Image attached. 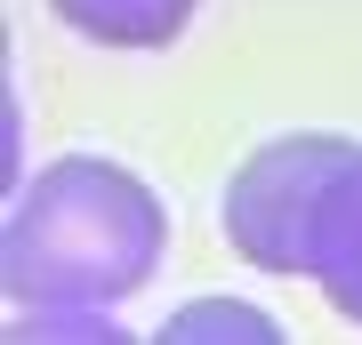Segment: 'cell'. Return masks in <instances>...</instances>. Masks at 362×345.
Here are the masks:
<instances>
[{
  "instance_id": "1",
  "label": "cell",
  "mask_w": 362,
  "mask_h": 345,
  "mask_svg": "<svg viewBox=\"0 0 362 345\" xmlns=\"http://www.w3.org/2000/svg\"><path fill=\"white\" fill-rule=\"evenodd\" d=\"M169 257V209L137 169L105 153H65L33 169L8 201L0 233V289L16 313H81L137 297Z\"/></svg>"
},
{
  "instance_id": "2",
  "label": "cell",
  "mask_w": 362,
  "mask_h": 345,
  "mask_svg": "<svg viewBox=\"0 0 362 345\" xmlns=\"http://www.w3.org/2000/svg\"><path fill=\"white\" fill-rule=\"evenodd\" d=\"M346 145L354 137H338V128H290V137L258 145L226 177V249L274 282H314V209H322V177Z\"/></svg>"
},
{
  "instance_id": "3",
  "label": "cell",
  "mask_w": 362,
  "mask_h": 345,
  "mask_svg": "<svg viewBox=\"0 0 362 345\" xmlns=\"http://www.w3.org/2000/svg\"><path fill=\"white\" fill-rule=\"evenodd\" d=\"M314 289L362 329V137L322 177V209H314Z\"/></svg>"
},
{
  "instance_id": "4",
  "label": "cell",
  "mask_w": 362,
  "mask_h": 345,
  "mask_svg": "<svg viewBox=\"0 0 362 345\" xmlns=\"http://www.w3.org/2000/svg\"><path fill=\"white\" fill-rule=\"evenodd\" d=\"M49 16L89 49H169L202 0H49Z\"/></svg>"
},
{
  "instance_id": "5",
  "label": "cell",
  "mask_w": 362,
  "mask_h": 345,
  "mask_svg": "<svg viewBox=\"0 0 362 345\" xmlns=\"http://www.w3.org/2000/svg\"><path fill=\"white\" fill-rule=\"evenodd\" d=\"M161 337L169 345H185V337H250V345H274L282 321H274L266 305H242V297H194V305H177V313L161 321Z\"/></svg>"
},
{
  "instance_id": "6",
  "label": "cell",
  "mask_w": 362,
  "mask_h": 345,
  "mask_svg": "<svg viewBox=\"0 0 362 345\" xmlns=\"http://www.w3.org/2000/svg\"><path fill=\"white\" fill-rule=\"evenodd\" d=\"M8 337H121V321L105 305H81V313H16Z\"/></svg>"
}]
</instances>
